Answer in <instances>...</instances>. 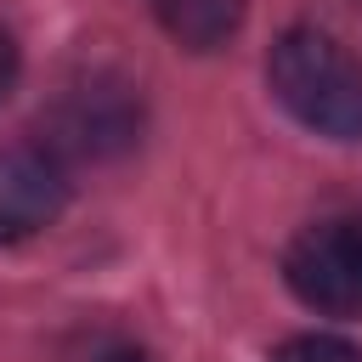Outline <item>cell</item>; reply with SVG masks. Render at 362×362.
Instances as JSON below:
<instances>
[{
    "mask_svg": "<svg viewBox=\"0 0 362 362\" xmlns=\"http://www.w3.org/2000/svg\"><path fill=\"white\" fill-rule=\"evenodd\" d=\"M272 96L328 141H362V62L322 28H283L266 57Z\"/></svg>",
    "mask_w": 362,
    "mask_h": 362,
    "instance_id": "obj_1",
    "label": "cell"
},
{
    "mask_svg": "<svg viewBox=\"0 0 362 362\" xmlns=\"http://www.w3.org/2000/svg\"><path fill=\"white\" fill-rule=\"evenodd\" d=\"M141 136V96L130 79L96 68L68 79L40 113V147L57 164H107Z\"/></svg>",
    "mask_w": 362,
    "mask_h": 362,
    "instance_id": "obj_2",
    "label": "cell"
},
{
    "mask_svg": "<svg viewBox=\"0 0 362 362\" xmlns=\"http://www.w3.org/2000/svg\"><path fill=\"white\" fill-rule=\"evenodd\" d=\"M288 288L328 317L362 311V215H328L305 226L283 255Z\"/></svg>",
    "mask_w": 362,
    "mask_h": 362,
    "instance_id": "obj_3",
    "label": "cell"
},
{
    "mask_svg": "<svg viewBox=\"0 0 362 362\" xmlns=\"http://www.w3.org/2000/svg\"><path fill=\"white\" fill-rule=\"evenodd\" d=\"M68 204V175L45 147H0V243L45 232Z\"/></svg>",
    "mask_w": 362,
    "mask_h": 362,
    "instance_id": "obj_4",
    "label": "cell"
},
{
    "mask_svg": "<svg viewBox=\"0 0 362 362\" xmlns=\"http://www.w3.org/2000/svg\"><path fill=\"white\" fill-rule=\"evenodd\" d=\"M158 28L187 51H221L243 28V0H147Z\"/></svg>",
    "mask_w": 362,
    "mask_h": 362,
    "instance_id": "obj_5",
    "label": "cell"
},
{
    "mask_svg": "<svg viewBox=\"0 0 362 362\" xmlns=\"http://www.w3.org/2000/svg\"><path fill=\"white\" fill-rule=\"evenodd\" d=\"M272 362H362V351L339 334H294L272 351Z\"/></svg>",
    "mask_w": 362,
    "mask_h": 362,
    "instance_id": "obj_6",
    "label": "cell"
},
{
    "mask_svg": "<svg viewBox=\"0 0 362 362\" xmlns=\"http://www.w3.org/2000/svg\"><path fill=\"white\" fill-rule=\"evenodd\" d=\"M17 68H23V57H17V40L0 28V102L11 96V85H17Z\"/></svg>",
    "mask_w": 362,
    "mask_h": 362,
    "instance_id": "obj_7",
    "label": "cell"
},
{
    "mask_svg": "<svg viewBox=\"0 0 362 362\" xmlns=\"http://www.w3.org/2000/svg\"><path fill=\"white\" fill-rule=\"evenodd\" d=\"M102 362H153V356H147V351H107Z\"/></svg>",
    "mask_w": 362,
    "mask_h": 362,
    "instance_id": "obj_8",
    "label": "cell"
}]
</instances>
